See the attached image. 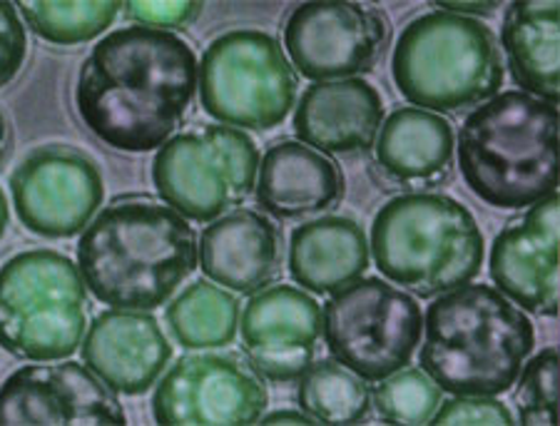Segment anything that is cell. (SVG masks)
Segmentation results:
<instances>
[{
  "label": "cell",
  "instance_id": "1",
  "mask_svg": "<svg viewBox=\"0 0 560 426\" xmlns=\"http://www.w3.org/2000/svg\"><path fill=\"white\" fill-rule=\"evenodd\" d=\"M195 93V50L175 33L130 25L93 45L78 76L75 107L110 148L152 152L175 135Z\"/></svg>",
  "mask_w": 560,
  "mask_h": 426
},
{
  "label": "cell",
  "instance_id": "2",
  "mask_svg": "<svg viewBox=\"0 0 560 426\" xmlns=\"http://www.w3.org/2000/svg\"><path fill=\"white\" fill-rule=\"evenodd\" d=\"M200 262L197 232L150 195H122L90 220L78 269L90 295L113 310L150 312L173 297Z\"/></svg>",
  "mask_w": 560,
  "mask_h": 426
},
{
  "label": "cell",
  "instance_id": "3",
  "mask_svg": "<svg viewBox=\"0 0 560 426\" xmlns=\"http://www.w3.org/2000/svg\"><path fill=\"white\" fill-rule=\"evenodd\" d=\"M421 337V369L456 396L505 394L536 347L528 316L499 289L471 283L429 304Z\"/></svg>",
  "mask_w": 560,
  "mask_h": 426
},
{
  "label": "cell",
  "instance_id": "4",
  "mask_svg": "<svg viewBox=\"0 0 560 426\" xmlns=\"http://www.w3.org/2000/svg\"><path fill=\"white\" fill-rule=\"evenodd\" d=\"M558 105L523 90L486 100L458 133L466 185L493 207L523 210L556 195L560 183Z\"/></svg>",
  "mask_w": 560,
  "mask_h": 426
},
{
  "label": "cell",
  "instance_id": "5",
  "mask_svg": "<svg viewBox=\"0 0 560 426\" xmlns=\"http://www.w3.org/2000/svg\"><path fill=\"white\" fill-rule=\"evenodd\" d=\"M372 255L386 279L419 299L464 287L483 267V234L466 205L448 195H399L372 224Z\"/></svg>",
  "mask_w": 560,
  "mask_h": 426
},
{
  "label": "cell",
  "instance_id": "6",
  "mask_svg": "<svg viewBox=\"0 0 560 426\" xmlns=\"http://www.w3.org/2000/svg\"><path fill=\"white\" fill-rule=\"evenodd\" d=\"M392 76L419 111L458 115L499 95L505 80L503 53L486 23L433 11L401 31Z\"/></svg>",
  "mask_w": 560,
  "mask_h": 426
},
{
  "label": "cell",
  "instance_id": "7",
  "mask_svg": "<svg viewBox=\"0 0 560 426\" xmlns=\"http://www.w3.org/2000/svg\"><path fill=\"white\" fill-rule=\"evenodd\" d=\"M85 324V283L70 257L28 250L0 267V347L8 355L60 361L75 355Z\"/></svg>",
  "mask_w": 560,
  "mask_h": 426
},
{
  "label": "cell",
  "instance_id": "8",
  "mask_svg": "<svg viewBox=\"0 0 560 426\" xmlns=\"http://www.w3.org/2000/svg\"><path fill=\"white\" fill-rule=\"evenodd\" d=\"M200 103L220 125L265 133L287 120L300 78L265 31H230L210 43L200 68Z\"/></svg>",
  "mask_w": 560,
  "mask_h": 426
},
{
  "label": "cell",
  "instance_id": "9",
  "mask_svg": "<svg viewBox=\"0 0 560 426\" xmlns=\"http://www.w3.org/2000/svg\"><path fill=\"white\" fill-rule=\"evenodd\" d=\"M259 150L228 125H200L162 145L152 183L162 203L195 222H214L255 193Z\"/></svg>",
  "mask_w": 560,
  "mask_h": 426
},
{
  "label": "cell",
  "instance_id": "10",
  "mask_svg": "<svg viewBox=\"0 0 560 426\" xmlns=\"http://www.w3.org/2000/svg\"><path fill=\"white\" fill-rule=\"evenodd\" d=\"M423 334L417 299L378 277L357 279L324 307L329 355L364 382H382L413 359Z\"/></svg>",
  "mask_w": 560,
  "mask_h": 426
},
{
  "label": "cell",
  "instance_id": "11",
  "mask_svg": "<svg viewBox=\"0 0 560 426\" xmlns=\"http://www.w3.org/2000/svg\"><path fill=\"white\" fill-rule=\"evenodd\" d=\"M15 212L31 232L68 240L83 232L101 210L105 183L101 165L70 145L31 150L11 175Z\"/></svg>",
  "mask_w": 560,
  "mask_h": 426
},
{
  "label": "cell",
  "instance_id": "12",
  "mask_svg": "<svg viewBox=\"0 0 560 426\" xmlns=\"http://www.w3.org/2000/svg\"><path fill=\"white\" fill-rule=\"evenodd\" d=\"M284 45L300 76L324 80L372 72L392 45V23L366 3H304L284 25Z\"/></svg>",
  "mask_w": 560,
  "mask_h": 426
},
{
  "label": "cell",
  "instance_id": "13",
  "mask_svg": "<svg viewBox=\"0 0 560 426\" xmlns=\"http://www.w3.org/2000/svg\"><path fill=\"white\" fill-rule=\"evenodd\" d=\"M267 404L261 377L232 355L183 357L152 394V414L165 426H247Z\"/></svg>",
  "mask_w": 560,
  "mask_h": 426
},
{
  "label": "cell",
  "instance_id": "14",
  "mask_svg": "<svg viewBox=\"0 0 560 426\" xmlns=\"http://www.w3.org/2000/svg\"><path fill=\"white\" fill-rule=\"evenodd\" d=\"M120 399L85 365H31L0 387V426H120Z\"/></svg>",
  "mask_w": 560,
  "mask_h": 426
},
{
  "label": "cell",
  "instance_id": "15",
  "mask_svg": "<svg viewBox=\"0 0 560 426\" xmlns=\"http://www.w3.org/2000/svg\"><path fill=\"white\" fill-rule=\"evenodd\" d=\"M242 352L261 379L287 384L300 379L319 355L324 310L292 285L267 287L242 312Z\"/></svg>",
  "mask_w": 560,
  "mask_h": 426
},
{
  "label": "cell",
  "instance_id": "16",
  "mask_svg": "<svg viewBox=\"0 0 560 426\" xmlns=\"http://www.w3.org/2000/svg\"><path fill=\"white\" fill-rule=\"evenodd\" d=\"M558 195H548L505 224L491 247V277L513 304L538 316H558Z\"/></svg>",
  "mask_w": 560,
  "mask_h": 426
},
{
  "label": "cell",
  "instance_id": "17",
  "mask_svg": "<svg viewBox=\"0 0 560 426\" xmlns=\"http://www.w3.org/2000/svg\"><path fill=\"white\" fill-rule=\"evenodd\" d=\"M454 145L446 117L396 107L378 130L369 175L384 193L413 195L444 187L454 175Z\"/></svg>",
  "mask_w": 560,
  "mask_h": 426
},
{
  "label": "cell",
  "instance_id": "18",
  "mask_svg": "<svg viewBox=\"0 0 560 426\" xmlns=\"http://www.w3.org/2000/svg\"><path fill=\"white\" fill-rule=\"evenodd\" d=\"M173 359V344L152 314L107 310L83 337L85 367L115 394H148Z\"/></svg>",
  "mask_w": 560,
  "mask_h": 426
},
{
  "label": "cell",
  "instance_id": "19",
  "mask_svg": "<svg viewBox=\"0 0 560 426\" xmlns=\"http://www.w3.org/2000/svg\"><path fill=\"white\" fill-rule=\"evenodd\" d=\"M384 125V100L361 78L314 83L294 113L302 145L327 156H366Z\"/></svg>",
  "mask_w": 560,
  "mask_h": 426
},
{
  "label": "cell",
  "instance_id": "20",
  "mask_svg": "<svg viewBox=\"0 0 560 426\" xmlns=\"http://www.w3.org/2000/svg\"><path fill=\"white\" fill-rule=\"evenodd\" d=\"M202 272L237 295H257L282 277L284 234L267 215L234 210L202 232Z\"/></svg>",
  "mask_w": 560,
  "mask_h": 426
},
{
  "label": "cell",
  "instance_id": "21",
  "mask_svg": "<svg viewBox=\"0 0 560 426\" xmlns=\"http://www.w3.org/2000/svg\"><path fill=\"white\" fill-rule=\"evenodd\" d=\"M255 193L267 215L279 220H304L334 210L347 195V180L327 156L287 140L265 152Z\"/></svg>",
  "mask_w": 560,
  "mask_h": 426
},
{
  "label": "cell",
  "instance_id": "22",
  "mask_svg": "<svg viewBox=\"0 0 560 426\" xmlns=\"http://www.w3.org/2000/svg\"><path fill=\"white\" fill-rule=\"evenodd\" d=\"M366 232L351 217L304 222L289 240V275L312 295H334L369 269Z\"/></svg>",
  "mask_w": 560,
  "mask_h": 426
},
{
  "label": "cell",
  "instance_id": "23",
  "mask_svg": "<svg viewBox=\"0 0 560 426\" xmlns=\"http://www.w3.org/2000/svg\"><path fill=\"white\" fill-rule=\"evenodd\" d=\"M560 8L558 3H511L501 25V45L513 83L523 93L558 105L560 97Z\"/></svg>",
  "mask_w": 560,
  "mask_h": 426
},
{
  "label": "cell",
  "instance_id": "24",
  "mask_svg": "<svg viewBox=\"0 0 560 426\" xmlns=\"http://www.w3.org/2000/svg\"><path fill=\"white\" fill-rule=\"evenodd\" d=\"M296 402L316 424H364L372 412V389L337 359H314L300 377Z\"/></svg>",
  "mask_w": 560,
  "mask_h": 426
},
{
  "label": "cell",
  "instance_id": "25",
  "mask_svg": "<svg viewBox=\"0 0 560 426\" xmlns=\"http://www.w3.org/2000/svg\"><path fill=\"white\" fill-rule=\"evenodd\" d=\"M167 324L187 349L228 347L237 337L240 302L234 295L200 279L167 307Z\"/></svg>",
  "mask_w": 560,
  "mask_h": 426
},
{
  "label": "cell",
  "instance_id": "26",
  "mask_svg": "<svg viewBox=\"0 0 560 426\" xmlns=\"http://www.w3.org/2000/svg\"><path fill=\"white\" fill-rule=\"evenodd\" d=\"M122 11L115 0H93V3H21L25 23L35 35L56 45H78L103 35Z\"/></svg>",
  "mask_w": 560,
  "mask_h": 426
},
{
  "label": "cell",
  "instance_id": "27",
  "mask_svg": "<svg viewBox=\"0 0 560 426\" xmlns=\"http://www.w3.org/2000/svg\"><path fill=\"white\" fill-rule=\"evenodd\" d=\"M441 396V387L423 369H399L378 382L372 404L384 424L423 426L431 424Z\"/></svg>",
  "mask_w": 560,
  "mask_h": 426
},
{
  "label": "cell",
  "instance_id": "28",
  "mask_svg": "<svg viewBox=\"0 0 560 426\" xmlns=\"http://www.w3.org/2000/svg\"><path fill=\"white\" fill-rule=\"evenodd\" d=\"M516 399L523 426H550L558 422V349L548 347L533 357L518 375Z\"/></svg>",
  "mask_w": 560,
  "mask_h": 426
},
{
  "label": "cell",
  "instance_id": "29",
  "mask_svg": "<svg viewBox=\"0 0 560 426\" xmlns=\"http://www.w3.org/2000/svg\"><path fill=\"white\" fill-rule=\"evenodd\" d=\"M431 424L436 426H513L516 419L509 406L495 396H456L436 410L431 416Z\"/></svg>",
  "mask_w": 560,
  "mask_h": 426
},
{
  "label": "cell",
  "instance_id": "30",
  "mask_svg": "<svg viewBox=\"0 0 560 426\" xmlns=\"http://www.w3.org/2000/svg\"><path fill=\"white\" fill-rule=\"evenodd\" d=\"M122 18L140 28L152 31H183L192 25L202 13V3H189V0H175V3H148V0H132L122 5Z\"/></svg>",
  "mask_w": 560,
  "mask_h": 426
},
{
  "label": "cell",
  "instance_id": "31",
  "mask_svg": "<svg viewBox=\"0 0 560 426\" xmlns=\"http://www.w3.org/2000/svg\"><path fill=\"white\" fill-rule=\"evenodd\" d=\"M28 53V35L13 3L0 0V88L21 72Z\"/></svg>",
  "mask_w": 560,
  "mask_h": 426
},
{
  "label": "cell",
  "instance_id": "32",
  "mask_svg": "<svg viewBox=\"0 0 560 426\" xmlns=\"http://www.w3.org/2000/svg\"><path fill=\"white\" fill-rule=\"evenodd\" d=\"M439 11L454 15H493L499 11V3H439Z\"/></svg>",
  "mask_w": 560,
  "mask_h": 426
},
{
  "label": "cell",
  "instance_id": "33",
  "mask_svg": "<svg viewBox=\"0 0 560 426\" xmlns=\"http://www.w3.org/2000/svg\"><path fill=\"white\" fill-rule=\"evenodd\" d=\"M261 424H316L314 416L310 414H300V412H292V410H279L275 414H267L259 419Z\"/></svg>",
  "mask_w": 560,
  "mask_h": 426
},
{
  "label": "cell",
  "instance_id": "34",
  "mask_svg": "<svg viewBox=\"0 0 560 426\" xmlns=\"http://www.w3.org/2000/svg\"><path fill=\"white\" fill-rule=\"evenodd\" d=\"M11 148H13V135H11V125H8L5 115L0 113V168H3V162L11 156Z\"/></svg>",
  "mask_w": 560,
  "mask_h": 426
},
{
  "label": "cell",
  "instance_id": "35",
  "mask_svg": "<svg viewBox=\"0 0 560 426\" xmlns=\"http://www.w3.org/2000/svg\"><path fill=\"white\" fill-rule=\"evenodd\" d=\"M8 199H5V195H3V189H0V238H3L5 234V228H8Z\"/></svg>",
  "mask_w": 560,
  "mask_h": 426
}]
</instances>
